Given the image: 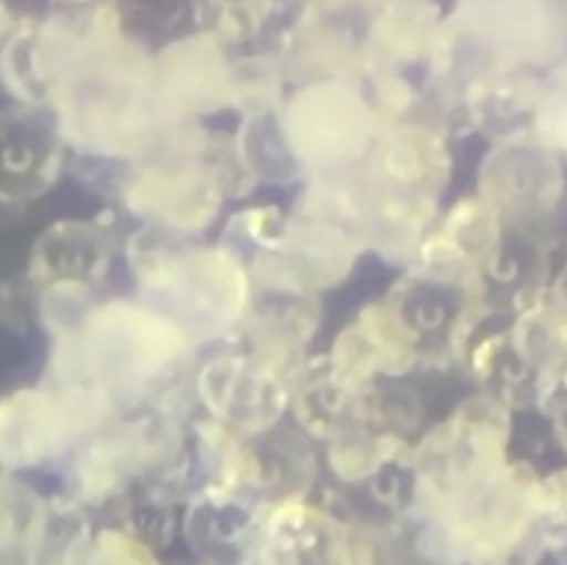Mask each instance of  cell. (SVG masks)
<instances>
[{
    "instance_id": "6da1fadb",
    "label": "cell",
    "mask_w": 567,
    "mask_h": 565,
    "mask_svg": "<svg viewBox=\"0 0 567 565\" xmlns=\"http://www.w3.org/2000/svg\"><path fill=\"white\" fill-rule=\"evenodd\" d=\"M188 348V335L159 310L142 299H111L58 332L51 379L93 390L120 410L155 397Z\"/></svg>"
},
{
    "instance_id": "7a4b0ae2",
    "label": "cell",
    "mask_w": 567,
    "mask_h": 565,
    "mask_svg": "<svg viewBox=\"0 0 567 565\" xmlns=\"http://www.w3.org/2000/svg\"><path fill=\"white\" fill-rule=\"evenodd\" d=\"M128 261L142 301L175 321L190 341L224 330L244 312L248 279L226 248H175L146 230L131 239Z\"/></svg>"
},
{
    "instance_id": "3957f363",
    "label": "cell",
    "mask_w": 567,
    "mask_h": 565,
    "mask_svg": "<svg viewBox=\"0 0 567 565\" xmlns=\"http://www.w3.org/2000/svg\"><path fill=\"white\" fill-rule=\"evenodd\" d=\"M184 436L166 412H142L102 425L66 456L64 494L86 510L113 503L140 485L171 492Z\"/></svg>"
},
{
    "instance_id": "277c9868",
    "label": "cell",
    "mask_w": 567,
    "mask_h": 565,
    "mask_svg": "<svg viewBox=\"0 0 567 565\" xmlns=\"http://www.w3.org/2000/svg\"><path fill=\"white\" fill-rule=\"evenodd\" d=\"M115 417L97 392L55 379L0 394V470L18 474L66 459Z\"/></svg>"
},
{
    "instance_id": "5b68a950",
    "label": "cell",
    "mask_w": 567,
    "mask_h": 565,
    "mask_svg": "<svg viewBox=\"0 0 567 565\" xmlns=\"http://www.w3.org/2000/svg\"><path fill=\"white\" fill-rule=\"evenodd\" d=\"M159 140V137H157ZM157 153H146L124 184L126 208L162 228L202 230L219 208L224 175L197 133H171Z\"/></svg>"
},
{
    "instance_id": "8992f818",
    "label": "cell",
    "mask_w": 567,
    "mask_h": 565,
    "mask_svg": "<svg viewBox=\"0 0 567 565\" xmlns=\"http://www.w3.org/2000/svg\"><path fill=\"white\" fill-rule=\"evenodd\" d=\"M252 565H374L343 521L297 496L266 507Z\"/></svg>"
},
{
    "instance_id": "52a82bcc",
    "label": "cell",
    "mask_w": 567,
    "mask_h": 565,
    "mask_svg": "<svg viewBox=\"0 0 567 565\" xmlns=\"http://www.w3.org/2000/svg\"><path fill=\"white\" fill-rule=\"evenodd\" d=\"M197 397L210 421L233 434H261L284 414L288 394L270 361L221 355L197 374Z\"/></svg>"
},
{
    "instance_id": "ba28073f",
    "label": "cell",
    "mask_w": 567,
    "mask_h": 565,
    "mask_svg": "<svg viewBox=\"0 0 567 565\" xmlns=\"http://www.w3.org/2000/svg\"><path fill=\"white\" fill-rule=\"evenodd\" d=\"M266 507L252 492L199 485L182 516V536L195 563L252 565Z\"/></svg>"
},
{
    "instance_id": "9c48e42d",
    "label": "cell",
    "mask_w": 567,
    "mask_h": 565,
    "mask_svg": "<svg viewBox=\"0 0 567 565\" xmlns=\"http://www.w3.org/2000/svg\"><path fill=\"white\" fill-rule=\"evenodd\" d=\"M153 91L162 122L215 111L235 100V73L215 38L177 40L153 60Z\"/></svg>"
},
{
    "instance_id": "30bf717a",
    "label": "cell",
    "mask_w": 567,
    "mask_h": 565,
    "mask_svg": "<svg viewBox=\"0 0 567 565\" xmlns=\"http://www.w3.org/2000/svg\"><path fill=\"white\" fill-rule=\"evenodd\" d=\"M290 146L308 162H339L359 155L370 137L365 104L341 84H312L297 93L286 115Z\"/></svg>"
},
{
    "instance_id": "8fae6325",
    "label": "cell",
    "mask_w": 567,
    "mask_h": 565,
    "mask_svg": "<svg viewBox=\"0 0 567 565\" xmlns=\"http://www.w3.org/2000/svg\"><path fill=\"white\" fill-rule=\"evenodd\" d=\"M60 129L42 115L13 109L0 113V199L42 195L60 173Z\"/></svg>"
},
{
    "instance_id": "7c38bea8",
    "label": "cell",
    "mask_w": 567,
    "mask_h": 565,
    "mask_svg": "<svg viewBox=\"0 0 567 565\" xmlns=\"http://www.w3.org/2000/svg\"><path fill=\"white\" fill-rule=\"evenodd\" d=\"M111 246L106 233L86 222L49 226L33 244L31 275L47 290L86 292L109 268Z\"/></svg>"
},
{
    "instance_id": "4fadbf2b",
    "label": "cell",
    "mask_w": 567,
    "mask_h": 565,
    "mask_svg": "<svg viewBox=\"0 0 567 565\" xmlns=\"http://www.w3.org/2000/svg\"><path fill=\"white\" fill-rule=\"evenodd\" d=\"M483 191L494 213L534 215L560 191V171L549 155L529 148H501L485 162ZM543 213V210H540Z\"/></svg>"
},
{
    "instance_id": "5bb4252c",
    "label": "cell",
    "mask_w": 567,
    "mask_h": 565,
    "mask_svg": "<svg viewBox=\"0 0 567 565\" xmlns=\"http://www.w3.org/2000/svg\"><path fill=\"white\" fill-rule=\"evenodd\" d=\"M91 512L69 494L47 496L22 565H82L95 536Z\"/></svg>"
},
{
    "instance_id": "9a60e30c",
    "label": "cell",
    "mask_w": 567,
    "mask_h": 565,
    "mask_svg": "<svg viewBox=\"0 0 567 565\" xmlns=\"http://www.w3.org/2000/svg\"><path fill=\"white\" fill-rule=\"evenodd\" d=\"M44 501L31 483L0 470V565H22L40 525Z\"/></svg>"
},
{
    "instance_id": "2e32d148",
    "label": "cell",
    "mask_w": 567,
    "mask_h": 565,
    "mask_svg": "<svg viewBox=\"0 0 567 565\" xmlns=\"http://www.w3.org/2000/svg\"><path fill=\"white\" fill-rule=\"evenodd\" d=\"M538 532L545 552L567 565V470L538 481Z\"/></svg>"
},
{
    "instance_id": "e0dca14e",
    "label": "cell",
    "mask_w": 567,
    "mask_h": 565,
    "mask_svg": "<svg viewBox=\"0 0 567 565\" xmlns=\"http://www.w3.org/2000/svg\"><path fill=\"white\" fill-rule=\"evenodd\" d=\"M82 565H164L157 549L124 525L100 527Z\"/></svg>"
},
{
    "instance_id": "ac0fdd59",
    "label": "cell",
    "mask_w": 567,
    "mask_h": 565,
    "mask_svg": "<svg viewBox=\"0 0 567 565\" xmlns=\"http://www.w3.org/2000/svg\"><path fill=\"white\" fill-rule=\"evenodd\" d=\"M554 434L556 441L567 450V403H560V408L554 410Z\"/></svg>"
},
{
    "instance_id": "d6986e66",
    "label": "cell",
    "mask_w": 567,
    "mask_h": 565,
    "mask_svg": "<svg viewBox=\"0 0 567 565\" xmlns=\"http://www.w3.org/2000/svg\"><path fill=\"white\" fill-rule=\"evenodd\" d=\"M11 24H13V20H11V13H9V9H7V4L4 2H0V38L11 29Z\"/></svg>"
},
{
    "instance_id": "ffe728a7",
    "label": "cell",
    "mask_w": 567,
    "mask_h": 565,
    "mask_svg": "<svg viewBox=\"0 0 567 565\" xmlns=\"http://www.w3.org/2000/svg\"><path fill=\"white\" fill-rule=\"evenodd\" d=\"M565 383H567V374H565Z\"/></svg>"
},
{
    "instance_id": "44dd1931",
    "label": "cell",
    "mask_w": 567,
    "mask_h": 565,
    "mask_svg": "<svg viewBox=\"0 0 567 565\" xmlns=\"http://www.w3.org/2000/svg\"><path fill=\"white\" fill-rule=\"evenodd\" d=\"M193 565H197V563H193Z\"/></svg>"
}]
</instances>
